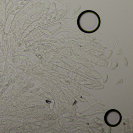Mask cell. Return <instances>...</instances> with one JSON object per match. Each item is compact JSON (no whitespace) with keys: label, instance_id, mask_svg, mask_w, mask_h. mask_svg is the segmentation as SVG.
I'll return each instance as SVG.
<instances>
[{"label":"cell","instance_id":"1","mask_svg":"<svg viewBox=\"0 0 133 133\" xmlns=\"http://www.w3.org/2000/svg\"><path fill=\"white\" fill-rule=\"evenodd\" d=\"M105 117L112 118L105 119L106 123L110 126H116L121 121V115L119 112L116 110H110L107 112Z\"/></svg>","mask_w":133,"mask_h":133},{"label":"cell","instance_id":"2","mask_svg":"<svg viewBox=\"0 0 133 133\" xmlns=\"http://www.w3.org/2000/svg\"><path fill=\"white\" fill-rule=\"evenodd\" d=\"M122 61H123L124 65L125 66H127L128 65V63L127 59H126L125 57H123V58H122Z\"/></svg>","mask_w":133,"mask_h":133},{"label":"cell","instance_id":"3","mask_svg":"<svg viewBox=\"0 0 133 133\" xmlns=\"http://www.w3.org/2000/svg\"><path fill=\"white\" fill-rule=\"evenodd\" d=\"M117 62H115V63H114L111 67V70H113L117 66Z\"/></svg>","mask_w":133,"mask_h":133},{"label":"cell","instance_id":"4","mask_svg":"<svg viewBox=\"0 0 133 133\" xmlns=\"http://www.w3.org/2000/svg\"><path fill=\"white\" fill-rule=\"evenodd\" d=\"M122 82H123V80L121 78H120L117 81L116 84L117 85L120 84Z\"/></svg>","mask_w":133,"mask_h":133}]
</instances>
